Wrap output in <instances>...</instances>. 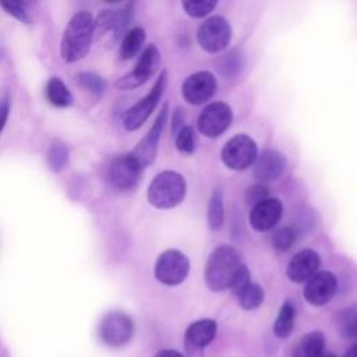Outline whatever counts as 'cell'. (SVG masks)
Here are the masks:
<instances>
[{
  "instance_id": "7",
  "label": "cell",
  "mask_w": 357,
  "mask_h": 357,
  "mask_svg": "<svg viewBox=\"0 0 357 357\" xmlns=\"http://www.w3.org/2000/svg\"><path fill=\"white\" fill-rule=\"evenodd\" d=\"M190 271L188 258L178 250H166L155 264V278L167 286H177L187 278Z\"/></svg>"
},
{
  "instance_id": "27",
  "label": "cell",
  "mask_w": 357,
  "mask_h": 357,
  "mask_svg": "<svg viewBox=\"0 0 357 357\" xmlns=\"http://www.w3.org/2000/svg\"><path fill=\"white\" fill-rule=\"evenodd\" d=\"M236 297H237L238 304H240L241 308H244V310H254V308H258L262 304V301H264V290H262V287L259 284L251 282Z\"/></svg>"
},
{
  "instance_id": "20",
  "label": "cell",
  "mask_w": 357,
  "mask_h": 357,
  "mask_svg": "<svg viewBox=\"0 0 357 357\" xmlns=\"http://www.w3.org/2000/svg\"><path fill=\"white\" fill-rule=\"evenodd\" d=\"M293 357H326L324 333L318 331L305 333L296 346Z\"/></svg>"
},
{
  "instance_id": "12",
  "label": "cell",
  "mask_w": 357,
  "mask_h": 357,
  "mask_svg": "<svg viewBox=\"0 0 357 357\" xmlns=\"http://www.w3.org/2000/svg\"><path fill=\"white\" fill-rule=\"evenodd\" d=\"M167 120V105H165L158 114L153 126L149 128V131L145 134V137L137 144V146L132 149L131 155L138 160V163L142 167L149 166L158 153V144L160 139V134L165 128Z\"/></svg>"
},
{
  "instance_id": "4",
  "label": "cell",
  "mask_w": 357,
  "mask_h": 357,
  "mask_svg": "<svg viewBox=\"0 0 357 357\" xmlns=\"http://www.w3.org/2000/svg\"><path fill=\"white\" fill-rule=\"evenodd\" d=\"M98 333L100 340L109 347H121L132 339L134 322L127 314L112 311L100 319Z\"/></svg>"
},
{
  "instance_id": "28",
  "label": "cell",
  "mask_w": 357,
  "mask_h": 357,
  "mask_svg": "<svg viewBox=\"0 0 357 357\" xmlns=\"http://www.w3.org/2000/svg\"><path fill=\"white\" fill-rule=\"evenodd\" d=\"M77 82L86 91H89L91 93H95V95H102L106 89V81L95 74V73H89V71H84V73H79L77 75Z\"/></svg>"
},
{
  "instance_id": "6",
  "label": "cell",
  "mask_w": 357,
  "mask_h": 357,
  "mask_svg": "<svg viewBox=\"0 0 357 357\" xmlns=\"http://www.w3.org/2000/svg\"><path fill=\"white\" fill-rule=\"evenodd\" d=\"M166 82H167V74H166V71H162V74L158 77L156 82L153 84L152 89L149 91V93L146 96H144L142 99H139L135 105H132L126 112L124 119H123V124H124L126 130L135 131L146 121V119L151 116V113L156 107V105L166 88Z\"/></svg>"
},
{
  "instance_id": "14",
  "label": "cell",
  "mask_w": 357,
  "mask_h": 357,
  "mask_svg": "<svg viewBox=\"0 0 357 357\" xmlns=\"http://www.w3.org/2000/svg\"><path fill=\"white\" fill-rule=\"evenodd\" d=\"M216 91V78L209 71L191 74L181 86L183 98L190 105H201L209 100Z\"/></svg>"
},
{
  "instance_id": "21",
  "label": "cell",
  "mask_w": 357,
  "mask_h": 357,
  "mask_svg": "<svg viewBox=\"0 0 357 357\" xmlns=\"http://www.w3.org/2000/svg\"><path fill=\"white\" fill-rule=\"evenodd\" d=\"M45 93L47 100L56 107H68L73 105V100H74L73 93L59 77H52L46 82Z\"/></svg>"
},
{
  "instance_id": "35",
  "label": "cell",
  "mask_w": 357,
  "mask_h": 357,
  "mask_svg": "<svg viewBox=\"0 0 357 357\" xmlns=\"http://www.w3.org/2000/svg\"><path fill=\"white\" fill-rule=\"evenodd\" d=\"M10 107H11V103H10V96L8 93L6 92L1 98H0V135L7 124V120H8V116H10Z\"/></svg>"
},
{
  "instance_id": "9",
  "label": "cell",
  "mask_w": 357,
  "mask_h": 357,
  "mask_svg": "<svg viewBox=\"0 0 357 357\" xmlns=\"http://www.w3.org/2000/svg\"><path fill=\"white\" fill-rule=\"evenodd\" d=\"M197 39L205 52L218 53L230 43L231 26L223 17H211L199 25Z\"/></svg>"
},
{
  "instance_id": "37",
  "label": "cell",
  "mask_w": 357,
  "mask_h": 357,
  "mask_svg": "<svg viewBox=\"0 0 357 357\" xmlns=\"http://www.w3.org/2000/svg\"><path fill=\"white\" fill-rule=\"evenodd\" d=\"M344 357H357V342L353 343V344L347 349V351L344 353Z\"/></svg>"
},
{
  "instance_id": "13",
  "label": "cell",
  "mask_w": 357,
  "mask_h": 357,
  "mask_svg": "<svg viewBox=\"0 0 357 357\" xmlns=\"http://www.w3.org/2000/svg\"><path fill=\"white\" fill-rule=\"evenodd\" d=\"M337 289V280L333 273L328 271L317 272L311 279L305 282L304 298L311 305L319 307L332 300Z\"/></svg>"
},
{
  "instance_id": "16",
  "label": "cell",
  "mask_w": 357,
  "mask_h": 357,
  "mask_svg": "<svg viewBox=\"0 0 357 357\" xmlns=\"http://www.w3.org/2000/svg\"><path fill=\"white\" fill-rule=\"evenodd\" d=\"M286 167L284 156L276 149H265L254 160V177L259 183L278 180Z\"/></svg>"
},
{
  "instance_id": "33",
  "label": "cell",
  "mask_w": 357,
  "mask_h": 357,
  "mask_svg": "<svg viewBox=\"0 0 357 357\" xmlns=\"http://www.w3.org/2000/svg\"><path fill=\"white\" fill-rule=\"evenodd\" d=\"M268 198V188L264 184H255L245 191V201L248 205H258Z\"/></svg>"
},
{
  "instance_id": "5",
  "label": "cell",
  "mask_w": 357,
  "mask_h": 357,
  "mask_svg": "<svg viewBox=\"0 0 357 357\" xmlns=\"http://www.w3.org/2000/svg\"><path fill=\"white\" fill-rule=\"evenodd\" d=\"M142 169L144 167L131 155V152L123 153L110 162L107 167V180L117 191H131L141 180Z\"/></svg>"
},
{
  "instance_id": "11",
  "label": "cell",
  "mask_w": 357,
  "mask_h": 357,
  "mask_svg": "<svg viewBox=\"0 0 357 357\" xmlns=\"http://www.w3.org/2000/svg\"><path fill=\"white\" fill-rule=\"evenodd\" d=\"M233 112L230 106L223 102H213L201 112L197 126L204 135L215 138L229 128Z\"/></svg>"
},
{
  "instance_id": "26",
  "label": "cell",
  "mask_w": 357,
  "mask_h": 357,
  "mask_svg": "<svg viewBox=\"0 0 357 357\" xmlns=\"http://www.w3.org/2000/svg\"><path fill=\"white\" fill-rule=\"evenodd\" d=\"M223 194L220 188H215L208 202V225L211 230H219L223 226Z\"/></svg>"
},
{
  "instance_id": "29",
  "label": "cell",
  "mask_w": 357,
  "mask_h": 357,
  "mask_svg": "<svg viewBox=\"0 0 357 357\" xmlns=\"http://www.w3.org/2000/svg\"><path fill=\"white\" fill-rule=\"evenodd\" d=\"M176 148L181 153H192L195 149V137L191 126H183L176 135Z\"/></svg>"
},
{
  "instance_id": "22",
  "label": "cell",
  "mask_w": 357,
  "mask_h": 357,
  "mask_svg": "<svg viewBox=\"0 0 357 357\" xmlns=\"http://www.w3.org/2000/svg\"><path fill=\"white\" fill-rule=\"evenodd\" d=\"M335 322L342 337L357 340V307H347L339 311Z\"/></svg>"
},
{
  "instance_id": "34",
  "label": "cell",
  "mask_w": 357,
  "mask_h": 357,
  "mask_svg": "<svg viewBox=\"0 0 357 357\" xmlns=\"http://www.w3.org/2000/svg\"><path fill=\"white\" fill-rule=\"evenodd\" d=\"M250 283H251L250 272H248L247 266L241 264V266H240V269H238V272H237V275H236V278H234V280H233V283H231V286H230V290L233 291L234 296H237V294H238L243 289H245V286H248Z\"/></svg>"
},
{
  "instance_id": "1",
  "label": "cell",
  "mask_w": 357,
  "mask_h": 357,
  "mask_svg": "<svg viewBox=\"0 0 357 357\" xmlns=\"http://www.w3.org/2000/svg\"><path fill=\"white\" fill-rule=\"evenodd\" d=\"M95 35V18L88 11H79L68 21L60 43L61 59L75 63L86 56Z\"/></svg>"
},
{
  "instance_id": "3",
  "label": "cell",
  "mask_w": 357,
  "mask_h": 357,
  "mask_svg": "<svg viewBox=\"0 0 357 357\" xmlns=\"http://www.w3.org/2000/svg\"><path fill=\"white\" fill-rule=\"evenodd\" d=\"M187 192L185 178L173 170L160 172L148 187V201L158 209H169L178 205Z\"/></svg>"
},
{
  "instance_id": "30",
  "label": "cell",
  "mask_w": 357,
  "mask_h": 357,
  "mask_svg": "<svg viewBox=\"0 0 357 357\" xmlns=\"http://www.w3.org/2000/svg\"><path fill=\"white\" fill-rule=\"evenodd\" d=\"M181 6L190 17L201 18L209 14L218 6V3L209 1V0H198V1H183Z\"/></svg>"
},
{
  "instance_id": "36",
  "label": "cell",
  "mask_w": 357,
  "mask_h": 357,
  "mask_svg": "<svg viewBox=\"0 0 357 357\" xmlns=\"http://www.w3.org/2000/svg\"><path fill=\"white\" fill-rule=\"evenodd\" d=\"M155 357H184L180 351L177 350H173V349H163V350H159Z\"/></svg>"
},
{
  "instance_id": "23",
  "label": "cell",
  "mask_w": 357,
  "mask_h": 357,
  "mask_svg": "<svg viewBox=\"0 0 357 357\" xmlns=\"http://www.w3.org/2000/svg\"><path fill=\"white\" fill-rule=\"evenodd\" d=\"M144 40H145V31L141 26H135L127 31L120 45V59L121 60L132 59L142 47Z\"/></svg>"
},
{
  "instance_id": "24",
  "label": "cell",
  "mask_w": 357,
  "mask_h": 357,
  "mask_svg": "<svg viewBox=\"0 0 357 357\" xmlns=\"http://www.w3.org/2000/svg\"><path fill=\"white\" fill-rule=\"evenodd\" d=\"M68 159H70V155H68L67 145L59 138L53 139L46 153V162L50 170L54 173L63 172L68 165Z\"/></svg>"
},
{
  "instance_id": "31",
  "label": "cell",
  "mask_w": 357,
  "mask_h": 357,
  "mask_svg": "<svg viewBox=\"0 0 357 357\" xmlns=\"http://www.w3.org/2000/svg\"><path fill=\"white\" fill-rule=\"evenodd\" d=\"M294 241H296V231L293 227H289V226L279 229L272 237L273 247L279 251L290 250Z\"/></svg>"
},
{
  "instance_id": "8",
  "label": "cell",
  "mask_w": 357,
  "mask_h": 357,
  "mask_svg": "<svg viewBox=\"0 0 357 357\" xmlns=\"http://www.w3.org/2000/svg\"><path fill=\"white\" fill-rule=\"evenodd\" d=\"M257 152L255 141L245 134H238L225 144L222 160L231 170H244L254 163Z\"/></svg>"
},
{
  "instance_id": "10",
  "label": "cell",
  "mask_w": 357,
  "mask_h": 357,
  "mask_svg": "<svg viewBox=\"0 0 357 357\" xmlns=\"http://www.w3.org/2000/svg\"><path fill=\"white\" fill-rule=\"evenodd\" d=\"M159 64H160V53L156 46L149 45L139 56L134 70L126 74L124 77H121L116 82V86L121 91H128V89L141 86L156 73Z\"/></svg>"
},
{
  "instance_id": "32",
  "label": "cell",
  "mask_w": 357,
  "mask_h": 357,
  "mask_svg": "<svg viewBox=\"0 0 357 357\" xmlns=\"http://www.w3.org/2000/svg\"><path fill=\"white\" fill-rule=\"evenodd\" d=\"M0 6L6 10L7 14L13 15L24 24H31V17L26 10V4L22 1H1Z\"/></svg>"
},
{
  "instance_id": "18",
  "label": "cell",
  "mask_w": 357,
  "mask_h": 357,
  "mask_svg": "<svg viewBox=\"0 0 357 357\" xmlns=\"http://www.w3.org/2000/svg\"><path fill=\"white\" fill-rule=\"evenodd\" d=\"M321 265V258L314 250L298 251L289 262L286 273L287 278L294 283H303L311 279Z\"/></svg>"
},
{
  "instance_id": "2",
  "label": "cell",
  "mask_w": 357,
  "mask_h": 357,
  "mask_svg": "<svg viewBox=\"0 0 357 357\" xmlns=\"http://www.w3.org/2000/svg\"><path fill=\"white\" fill-rule=\"evenodd\" d=\"M240 266L241 264L238 254L233 247L225 244L216 247L205 265V284L212 291H223L230 289Z\"/></svg>"
},
{
  "instance_id": "15",
  "label": "cell",
  "mask_w": 357,
  "mask_h": 357,
  "mask_svg": "<svg viewBox=\"0 0 357 357\" xmlns=\"http://www.w3.org/2000/svg\"><path fill=\"white\" fill-rule=\"evenodd\" d=\"M131 17V6L120 10H103L95 20V33L110 35L113 39H117L123 32H126Z\"/></svg>"
},
{
  "instance_id": "19",
  "label": "cell",
  "mask_w": 357,
  "mask_h": 357,
  "mask_svg": "<svg viewBox=\"0 0 357 357\" xmlns=\"http://www.w3.org/2000/svg\"><path fill=\"white\" fill-rule=\"evenodd\" d=\"M218 325L213 319H199L192 322L184 335L185 349L191 357H195L197 353H201L204 347H206L216 335Z\"/></svg>"
},
{
  "instance_id": "25",
  "label": "cell",
  "mask_w": 357,
  "mask_h": 357,
  "mask_svg": "<svg viewBox=\"0 0 357 357\" xmlns=\"http://www.w3.org/2000/svg\"><path fill=\"white\" fill-rule=\"evenodd\" d=\"M293 326H294V307L290 301H284L273 324V333L279 339H286L293 332Z\"/></svg>"
},
{
  "instance_id": "17",
  "label": "cell",
  "mask_w": 357,
  "mask_h": 357,
  "mask_svg": "<svg viewBox=\"0 0 357 357\" xmlns=\"http://www.w3.org/2000/svg\"><path fill=\"white\" fill-rule=\"evenodd\" d=\"M283 205L278 198H266L252 206L250 212V225L257 231H268L280 220Z\"/></svg>"
}]
</instances>
